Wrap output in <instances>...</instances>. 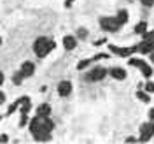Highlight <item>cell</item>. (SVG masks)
Masks as SVG:
<instances>
[{
    "label": "cell",
    "mask_w": 154,
    "mask_h": 144,
    "mask_svg": "<svg viewBox=\"0 0 154 144\" xmlns=\"http://www.w3.org/2000/svg\"><path fill=\"white\" fill-rule=\"evenodd\" d=\"M100 25H102V28L105 30V32H117V30L121 28V25L117 23L116 18H102L100 19Z\"/></svg>",
    "instance_id": "2"
},
{
    "label": "cell",
    "mask_w": 154,
    "mask_h": 144,
    "mask_svg": "<svg viewBox=\"0 0 154 144\" xmlns=\"http://www.w3.org/2000/svg\"><path fill=\"white\" fill-rule=\"evenodd\" d=\"M86 35H88V30H84V28L79 30V37H86Z\"/></svg>",
    "instance_id": "24"
},
{
    "label": "cell",
    "mask_w": 154,
    "mask_h": 144,
    "mask_svg": "<svg viewBox=\"0 0 154 144\" xmlns=\"http://www.w3.org/2000/svg\"><path fill=\"white\" fill-rule=\"evenodd\" d=\"M145 30H147V23H144V21H140V23L135 27V32H137V34H145Z\"/></svg>",
    "instance_id": "16"
},
{
    "label": "cell",
    "mask_w": 154,
    "mask_h": 144,
    "mask_svg": "<svg viewBox=\"0 0 154 144\" xmlns=\"http://www.w3.org/2000/svg\"><path fill=\"white\" fill-rule=\"evenodd\" d=\"M58 93L61 97H68L72 93V83H70V81H61V83L58 85Z\"/></svg>",
    "instance_id": "6"
},
{
    "label": "cell",
    "mask_w": 154,
    "mask_h": 144,
    "mask_svg": "<svg viewBox=\"0 0 154 144\" xmlns=\"http://www.w3.org/2000/svg\"><path fill=\"white\" fill-rule=\"evenodd\" d=\"M144 40L152 42V40H154V30H152V32H145V34H144Z\"/></svg>",
    "instance_id": "21"
},
{
    "label": "cell",
    "mask_w": 154,
    "mask_h": 144,
    "mask_svg": "<svg viewBox=\"0 0 154 144\" xmlns=\"http://www.w3.org/2000/svg\"><path fill=\"white\" fill-rule=\"evenodd\" d=\"M107 76V70L105 69H102V67H96L93 72H89L86 76V79L89 81V83H95V81H102L103 77Z\"/></svg>",
    "instance_id": "4"
},
{
    "label": "cell",
    "mask_w": 154,
    "mask_h": 144,
    "mask_svg": "<svg viewBox=\"0 0 154 144\" xmlns=\"http://www.w3.org/2000/svg\"><path fill=\"white\" fill-rule=\"evenodd\" d=\"M138 139H135V137H126V142H137Z\"/></svg>",
    "instance_id": "26"
},
{
    "label": "cell",
    "mask_w": 154,
    "mask_h": 144,
    "mask_svg": "<svg viewBox=\"0 0 154 144\" xmlns=\"http://www.w3.org/2000/svg\"><path fill=\"white\" fill-rule=\"evenodd\" d=\"M109 49L112 51V53H116V55H119V56H130L131 53H135L137 51V48H117V46H109Z\"/></svg>",
    "instance_id": "5"
},
{
    "label": "cell",
    "mask_w": 154,
    "mask_h": 144,
    "mask_svg": "<svg viewBox=\"0 0 154 144\" xmlns=\"http://www.w3.org/2000/svg\"><path fill=\"white\" fill-rule=\"evenodd\" d=\"M0 44H2V39H0Z\"/></svg>",
    "instance_id": "31"
},
{
    "label": "cell",
    "mask_w": 154,
    "mask_h": 144,
    "mask_svg": "<svg viewBox=\"0 0 154 144\" xmlns=\"http://www.w3.org/2000/svg\"><path fill=\"white\" fill-rule=\"evenodd\" d=\"M110 76L117 79V81H123V79H126V72L121 67H112L110 69Z\"/></svg>",
    "instance_id": "8"
},
{
    "label": "cell",
    "mask_w": 154,
    "mask_h": 144,
    "mask_svg": "<svg viewBox=\"0 0 154 144\" xmlns=\"http://www.w3.org/2000/svg\"><path fill=\"white\" fill-rule=\"evenodd\" d=\"M137 51H140V53H152V42H149V40H144L138 48H137Z\"/></svg>",
    "instance_id": "13"
},
{
    "label": "cell",
    "mask_w": 154,
    "mask_h": 144,
    "mask_svg": "<svg viewBox=\"0 0 154 144\" xmlns=\"http://www.w3.org/2000/svg\"><path fill=\"white\" fill-rule=\"evenodd\" d=\"M40 128H42V118L37 116L30 121V130H32V134H37V132H40Z\"/></svg>",
    "instance_id": "7"
},
{
    "label": "cell",
    "mask_w": 154,
    "mask_h": 144,
    "mask_svg": "<svg viewBox=\"0 0 154 144\" xmlns=\"http://www.w3.org/2000/svg\"><path fill=\"white\" fill-rule=\"evenodd\" d=\"M72 2H74V0H67V2H65V7H70V5H72Z\"/></svg>",
    "instance_id": "29"
},
{
    "label": "cell",
    "mask_w": 154,
    "mask_h": 144,
    "mask_svg": "<svg viewBox=\"0 0 154 144\" xmlns=\"http://www.w3.org/2000/svg\"><path fill=\"white\" fill-rule=\"evenodd\" d=\"M152 135H154V123H144V125L140 126V139H138V141L145 142V141H149Z\"/></svg>",
    "instance_id": "3"
},
{
    "label": "cell",
    "mask_w": 154,
    "mask_h": 144,
    "mask_svg": "<svg viewBox=\"0 0 154 144\" xmlns=\"http://www.w3.org/2000/svg\"><path fill=\"white\" fill-rule=\"evenodd\" d=\"M4 102H5V95L0 91V104H4Z\"/></svg>",
    "instance_id": "27"
},
{
    "label": "cell",
    "mask_w": 154,
    "mask_h": 144,
    "mask_svg": "<svg viewBox=\"0 0 154 144\" xmlns=\"http://www.w3.org/2000/svg\"><path fill=\"white\" fill-rule=\"evenodd\" d=\"M91 62H93V60H81V62L77 63V69H79V70H82V69H86Z\"/></svg>",
    "instance_id": "18"
},
{
    "label": "cell",
    "mask_w": 154,
    "mask_h": 144,
    "mask_svg": "<svg viewBox=\"0 0 154 144\" xmlns=\"http://www.w3.org/2000/svg\"><path fill=\"white\" fill-rule=\"evenodd\" d=\"M144 63H145V62H142V60H138V58H131V60H130V65H137L138 69L142 67Z\"/></svg>",
    "instance_id": "19"
},
{
    "label": "cell",
    "mask_w": 154,
    "mask_h": 144,
    "mask_svg": "<svg viewBox=\"0 0 154 144\" xmlns=\"http://www.w3.org/2000/svg\"><path fill=\"white\" fill-rule=\"evenodd\" d=\"M140 2H142L144 5H147V7H149V5H152V4H154V0H140Z\"/></svg>",
    "instance_id": "25"
},
{
    "label": "cell",
    "mask_w": 154,
    "mask_h": 144,
    "mask_svg": "<svg viewBox=\"0 0 154 144\" xmlns=\"http://www.w3.org/2000/svg\"><path fill=\"white\" fill-rule=\"evenodd\" d=\"M56 48V44H54V40H51L48 37H40L35 40V44H33V49H35V53H37V56H46L49 51H53V49Z\"/></svg>",
    "instance_id": "1"
},
{
    "label": "cell",
    "mask_w": 154,
    "mask_h": 144,
    "mask_svg": "<svg viewBox=\"0 0 154 144\" xmlns=\"http://www.w3.org/2000/svg\"><path fill=\"white\" fill-rule=\"evenodd\" d=\"M137 97H138L142 102H149V100H151V98H149V95H147V93H144V91H138V93H137Z\"/></svg>",
    "instance_id": "20"
},
{
    "label": "cell",
    "mask_w": 154,
    "mask_h": 144,
    "mask_svg": "<svg viewBox=\"0 0 154 144\" xmlns=\"http://www.w3.org/2000/svg\"><path fill=\"white\" fill-rule=\"evenodd\" d=\"M116 19H117L119 25H125L126 21H128V12H126V11H119L117 16H116Z\"/></svg>",
    "instance_id": "14"
},
{
    "label": "cell",
    "mask_w": 154,
    "mask_h": 144,
    "mask_svg": "<svg viewBox=\"0 0 154 144\" xmlns=\"http://www.w3.org/2000/svg\"><path fill=\"white\" fill-rule=\"evenodd\" d=\"M53 128H54V123H53L49 118H42V128H40V132H48V134H51Z\"/></svg>",
    "instance_id": "10"
},
{
    "label": "cell",
    "mask_w": 154,
    "mask_h": 144,
    "mask_svg": "<svg viewBox=\"0 0 154 144\" xmlns=\"http://www.w3.org/2000/svg\"><path fill=\"white\" fill-rule=\"evenodd\" d=\"M140 70H142V74H144L145 77H151V74H152V69L149 67L147 63H144V65L140 67Z\"/></svg>",
    "instance_id": "17"
},
{
    "label": "cell",
    "mask_w": 154,
    "mask_h": 144,
    "mask_svg": "<svg viewBox=\"0 0 154 144\" xmlns=\"http://www.w3.org/2000/svg\"><path fill=\"white\" fill-rule=\"evenodd\" d=\"M75 44H77V40H75V37H72V35H67V37L63 39V46H65V49H74L75 48Z\"/></svg>",
    "instance_id": "12"
},
{
    "label": "cell",
    "mask_w": 154,
    "mask_h": 144,
    "mask_svg": "<svg viewBox=\"0 0 154 144\" xmlns=\"http://www.w3.org/2000/svg\"><path fill=\"white\" fill-rule=\"evenodd\" d=\"M49 113H51V106L49 104H40L37 109V114L40 116V118H48Z\"/></svg>",
    "instance_id": "11"
},
{
    "label": "cell",
    "mask_w": 154,
    "mask_h": 144,
    "mask_svg": "<svg viewBox=\"0 0 154 144\" xmlns=\"http://www.w3.org/2000/svg\"><path fill=\"white\" fill-rule=\"evenodd\" d=\"M33 70H35L33 63H32V62H25L23 67H21V74H23V77H28V76L33 74Z\"/></svg>",
    "instance_id": "9"
},
{
    "label": "cell",
    "mask_w": 154,
    "mask_h": 144,
    "mask_svg": "<svg viewBox=\"0 0 154 144\" xmlns=\"http://www.w3.org/2000/svg\"><path fill=\"white\" fill-rule=\"evenodd\" d=\"M149 118L154 121V109H151V111H149Z\"/></svg>",
    "instance_id": "28"
},
{
    "label": "cell",
    "mask_w": 154,
    "mask_h": 144,
    "mask_svg": "<svg viewBox=\"0 0 154 144\" xmlns=\"http://www.w3.org/2000/svg\"><path fill=\"white\" fill-rule=\"evenodd\" d=\"M2 83H4V74L0 72V85H2Z\"/></svg>",
    "instance_id": "30"
},
{
    "label": "cell",
    "mask_w": 154,
    "mask_h": 144,
    "mask_svg": "<svg viewBox=\"0 0 154 144\" xmlns=\"http://www.w3.org/2000/svg\"><path fill=\"white\" fill-rule=\"evenodd\" d=\"M35 135V141L37 142H40V141H49L51 139V134H48V132H37V134H33Z\"/></svg>",
    "instance_id": "15"
},
{
    "label": "cell",
    "mask_w": 154,
    "mask_h": 144,
    "mask_svg": "<svg viewBox=\"0 0 154 144\" xmlns=\"http://www.w3.org/2000/svg\"><path fill=\"white\" fill-rule=\"evenodd\" d=\"M21 79H23V74H21V72H19V74H16V76L12 77V81H14L16 85H21Z\"/></svg>",
    "instance_id": "22"
},
{
    "label": "cell",
    "mask_w": 154,
    "mask_h": 144,
    "mask_svg": "<svg viewBox=\"0 0 154 144\" xmlns=\"http://www.w3.org/2000/svg\"><path fill=\"white\" fill-rule=\"evenodd\" d=\"M145 90H147L149 93H152V91H154V83H147V86H145Z\"/></svg>",
    "instance_id": "23"
}]
</instances>
